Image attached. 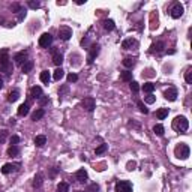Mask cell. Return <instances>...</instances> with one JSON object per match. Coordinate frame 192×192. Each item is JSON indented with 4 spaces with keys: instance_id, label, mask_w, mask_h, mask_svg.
Instances as JSON below:
<instances>
[{
    "instance_id": "obj_18",
    "label": "cell",
    "mask_w": 192,
    "mask_h": 192,
    "mask_svg": "<svg viewBox=\"0 0 192 192\" xmlns=\"http://www.w3.org/2000/svg\"><path fill=\"white\" fill-rule=\"evenodd\" d=\"M53 63L57 65V66H60V65L63 63V56H62L60 53H56V51H54V54H53Z\"/></svg>"
},
{
    "instance_id": "obj_31",
    "label": "cell",
    "mask_w": 192,
    "mask_h": 192,
    "mask_svg": "<svg viewBox=\"0 0 192 192\" xmlns=\"http://www.w3.org/2000/svg\"><path fill=\"white\" fill-rule=\"evenodd\" d=\"M120 78H122L123 81H132V72H129V71H123V72L120 74Z\"/></svg>"
},
{
    "instance_id": "obj_4",
    "label": "cell",
    "mask_w": 192,
    "mask_h": 192,
    "mask_svg": "<svg viewBox=\"0 0 192 192\" xmlns=\"http://www.w3.org/2000/svg\"><path fill=\"white\" fill-rule=\"evenodd\" d=\"M182 15H183V5H180V3L177 2V3H174L173 8H171V17H173L174 20H177V18H180Z\"/></svg>"
},
{
    "instance_id": "obj_46",
    "label": "cell",
    "mask_w": 192,
    "mask_h": 192,
    "mask_svg": "<svg viewBox=\"0 0 192 192\" xmlns=\"http://www.w3.org/2000/svg\"><path fill=\"white\" fill-rule=\"evenodd\" d=\"M24 18H26V11H21V12H20V17H18V20H20V21H23Z\"/></svg>"
},
{
    "instance_id": "obj_12",
    "label": "cell",
    "mask_w": 192,
    "mask_h": 192,
    "mask_svg": "<svg viewBox=\"0 0 192 192\" xmlns=\"http://www.w3.org/2000/svg\"><path fill=\"white\" fill-rule=\"evenodd\" d=\"M137 45H138V42L134 38H128L122 42V48H125V50H131L132 47H137Z\"/></svg>"
},
{
    "instance_id": "obj_50",
    "label": "cell",
    "mask_w": 192,
    "mask_h": 192,
    "mask_svg": "<svg viewBox=\"0 0 192 192\" xmlns=\"http://www.w3.org/2000/svg\"><path fill=\"white\" fill-rule=\"evenodd\" d=\"M77 192H86V191H77Z\"/></svg>"
},
{
    "instance_id": "obj_43",
    "label": "cell",
    "mask_w": 192,
    "mask_h": 192,
    "mask_svg": "<svg viewBox=\"0 0 192 192\" xmlns=\"http://www.w3.org/2000/svg\"><path fill=\"white\" fill-rule=\"evenodd\" d=\"M29 6H30L32 9H39V8H41V3H39V2H29Z\"/></svg>"
},
{
    "instance_id": "obj_9",
    "label": "cell",
    "mask_w": 192,
    "mask_h": 192,
    "mask_svg": "<svg viewBox=\"0 0 192 192\" xmlns=\"http://www.w3.org/2000/svg\"><path fill=\"white\" fill-rule=\"evenodd\" d=\"M14 60L17 65H24L27 62V51H20L14 56Z\"/></svg>"
},
{
    "instance_id": "obj_24",
    "label": "cell",
    "mask_w": 192,
    "mask_h": 192,
    "mask_svg": "<svg viewBox=\"0 0 192 192\" xmlns=\"http://www.w3.org/2000/svg\"><path fill=\"white\" fill-rule=\"evenodd\" d=\"M45 143H47V138H45V135H38V137L35 138V144H36V147H42Z\"/></svg>"
},
{
    "instance_id": "obj_5",
    "label": "cell",
    "mask_w": 192,
    "mask_h": 192,
    "mask_svg": "<svg viewBox=\"0 0 192 192\" xmlns=\"http://www.w3.org/2000/svg\"><path fill=\"white\" fill-rule=\"evenodd\" d=\"M99 51H101V47L98 44H93L90 47V53H89V57H87V63H93V60L98 57Z\"/></svg>"
},
{
    "instance_id": "obj_34",
    "label": "cell",
    "mask_w": 192,
    "mask_h": 192,
    "mask_svg": "<svg viewBox=\"0 0 192 192\" xmlns=\"http://www.w3.org/2000/svg\"><path fill=\"white\" fill-rule=\"evenodd\" d=\"M98 191H99V185H98V183H92V185L87 188L86 192H98Z\"/></svg>"
},
{
    "instance_id": "obj_21",
    "label": "cell",
    "mask_w": 192,
    "mask_h": 192,
    "mask_svg": "<svg viewBox=\"0 0 192 192\" xmlns=\"http://www.w3.org/2000/svg\"><path fill=\"white\" fill-rule=\"evenodd\" d=\"M102 24H104V29H105V30H108V32L114 30V27H116V24H114V21H113V20H105Z\"/></svg>"
},
{
    "instance_id": "obj_10",
    "label": "cell",
    "mask_w": 192,
    "mask_h": 192,
    "mask_svg": "<svg viewBox=\"0 0 192 192\" xmlns=\"http://www.w3.org/2000/svg\"><path fill=\"white\" fill-rule=\"evenodd\" d=\"M164 96H165V99H168V101H176L177 99V90L174 89V87H170L168 90H165L164 92Z\"/></svg>"
},
{
    "instance_id": "obj_41",
    "label": "cell",
    "mask_w": 192,
    "mask_h": 192,
    "mask_svg": "<svg viewBox=\"0 0 192 192\" xmlns=\"http://www.w3.org/2000/svg\"><path fill=\"white\" fill-rule=\"evenodd\" d=\"M11 9H12V12H21V11H23L21 6H20L18 3H14V5L11 6Z\"/></svg>"
},
{
    "instance_id": "obj_48",
    "label": "cell",
    "mask_w": 192,
    "mask_h": 192,
    "mask_svg": "<svg viewBox=\"0 0 192 192\" xmlns=\"http://www.w3.org/2000/svg\"><path fill=\"white\" fill-rule=\"evenodd\" d=\"M86 3V0H78L77 2V5H84Z\"/></svg>"
},
{
    "instance_id": "obj_8",
    "label": "cell",
    "mask_w": 192,
    "mask_h": 192,
    "mask_svg": "<svg viewBox=\"0 0 192 192\" xmlns=\"http://www.w3.org/2000/svg\"><path fill=\"white\" fill-rule=\"evenodd\" d=\"M72 36V30L69 29V27H62V29H59V38L62 39V41H69Z\"/></svg>"
},
{
    "instance_id": "obj_23",
    "label": "cell",
    "mask_w": 192,
    "mask_h": 192,
    "mask_svg": "<svg viewBox=\"0 0 192 192\" xmlns=\"http://www.w3.org/2000/svg\"><path fill=\"white\" fill-rule=\"evenodd\" d=\"M39 78H41V81H42V83L48 84V83H50V80H51V75H50V72H48V71H42Z\"/></svg>"
},
{
    "instance_id": "obj_6",
    "label": "cell",
    "mask_w": 192,
    "mask_h": 192,
    "mask_svg": "<svg viewBox=\"0 0 192 192\" xmlns=\"http://www.w3.org/2000/svg\"><path fill=\"white\" fill-rule=\"evenodd\" d=\"M81 105H83L84 110H87V111H93V110L96 108V101H95L93 98L89 96V98H84V99H83Z\"/></svg>"
},
{
    "instance_id": "obj_20",
    "label": "cell",
    "mask_w": 192,
    "mask_h": 192,
    "mask_svg": "<svg viewBox=\"0 0 192 192\" xmlns=\"http://www.w3.org/2000/svg\"><path fill=\"white\" fill-rule=\"evenodd\" d=\"M0 68H2V71H3L6 75H11V74H12V71H14V66H12V63H11V62H9V63H6V65H2Z\"/></svg>"
},
{
    "instance_id": "obj_47",
    "label": "cell",
    "mask_w": 192,
    "mask_h": 192,
    "mask_svg": "<svg viewBox=\"0 0 192 192\" xmlns=\"http://www.w3.org/2000/svg\"><path fill=\"white\" fill-rule=\"evenodd\" d=\"M134 167H135V162H129L128 164V170H134Z\"/></svg>"
},
{
    "instance_id": "obj_26",
    "label": "cell",
    "mask_w": 192,
    "mask_h": 192,
    "mask_svg": "<svg viewBox=\"0 0 192 192\" xmlns=\"http://www.w3.org/2000/svg\"><path fill=\"white\" fill-rule=\"evenodd\" d=\"M18 98H20V92H18V90H14V92H11V93L8 95V101H9V102H15Z\"/></svg>"
},
{
    "instance_id": "obj_37",
    "label": "cell",
    "mask_w": 192,
    "mask_h": 192,
    "mask_svg": "<svg viewBox=\"0 0 192 192\" xmlns=\"http://www.w3.org/2000/svg\"><path fill=\"white\" fill-rule=\"evenodd\" d=\"M131 90H132L134 93H138L140 86H138V83H137V81H131Z\"/></svg>"
},
{
    "instance_id": "obj_15",
    "label": "cell",
    "mask_w": 192,
    "mask_h": 192,
    "mask_svg": "<svg viewBox=\"0 0 192 192\" xmlns=\"http://www.w3.org/2000/svg\"><path fill=\"white\" fill-rule=\"evenodd\" d=\"M32 69H33V62L32 60H27L24 65H21V72L23 74H29Z\"/></svg>"
},
{
    "instance_id": "obj_3",
    "label": "cell",
    "mask_w": 192,
    "mask_h": 192,
    "mask_svg": "<svg viewBox=\"0 0 192 192\" xmlns=\"http://www.w3.org/2000/svg\"><path fill=\"white\" fill-rule=\"evenodd\" d=\"M116 192H132V185L126 180H120L116 183Z\"/></svg>"
},
{
    "instance_id": "obj_16",
    "label": "cell",
    "mask_w": 192,
    "mask_h": 192,
    "mask_svg": "<svg viewBox=\"0 0 192 192\" xmlns=\"http://www.w3.org/2000/svg\"><path fill=\"white\" fill-rule=\"evenodd\" d=\"M42 182H44V174L42 173H38L33 179V188H41L42 186Z\"/></svg>"
},
{
    "instance_id": "obj_38",
    "label": "cell",
    "mask_w": 192,
    "mask_h": 192,
    "mask_svg": "<svg viewBox=\"0 0 192 192\" xmlns=\"http://www.w3.org/2000/svg\"><path fill=\"white\" fill-rule=\"evenodd\" d=\"M9 143H11V146L18 144V143H20V137H18V135H12V137L9 138Z\"/></svg>"
},
{
    "instance_id": "obj_17",
    "label": "cell",
    "mask_w": 192,
    "mask_h": 192,
    "mask_svg": "<svg viewBox=\"0 0 192 192\" xmlns=\"http://www.w3.org/2000/svg\"><path fill=\"white\" fill-rule=\"evenodd\" d=\"M29 110H30L29 104H23V105H20V107H18V116H21V117L27 116L29 114Z\"/></svg>"
},
{
    "instance_id": "obj_30",
    "label": "cell",
    "mask_w": 192,
    "mask_h": 192,
    "mask_svg": "<svg viewBox=\"0 0 192 192\" xmlns=\"http://www.w3.org/2000/svg\"><path fill=\"white\" fill-rule=\"evenodd\" d=\"M153 132L156 134V135L162 137V135H164V132H165V129H164V126H162V125H155V126H153Z\"/></svg>"
},
{
    "instance_id": "obj_27",
    "label": "cell",
    "mask_w": 192,
    "mask_h": 192,
    "mask_svg": "<svg viewBox=\"0 0 192 192\" xmlns=\"http://www.w3.org/2000/svg\"><path fill=\"white\" fill-rule=\"evenodd\" d=\"M57 192H69V185L66 182H60L57 185Z\"/></svg>"
},
{
    "instance_id": "obj_22",
    "label": "cell",
    "mask_w": 192,
    "mask_h": 192,
    "mask_svg": "<svg viewBox=\"0 0 192 192\" xmlns=\"http://www.w3.org/2000/svg\"><path fill=\"white\" fill-rule=\"evenodd\" d=\"M63 77H65V71H63L62 68H57V69L54 71V75H53V78H54L56 81H60Z\"/></svg>"
},
{
    "instance_id": "obj_1",
    "label": "cell",
    "mask_w": 192,
    "mask_h": 192,
    "mask_svg": "<svg viewBox=\"0 0 192 192\" xmlns=\"http://www.w3.org/2000/svg\"><path fill=\"white\" fill-rule=\"evenodd\" d=\"M189 128V122L185 116H177L173 120V129H176L177 132H186Z\"/></svg>"
},
{
    "instance_id": "obj_45",
    "label": "cell",
    "mask_w": 192,
    "mask_h": 192,
    "mask_svg": "<svg viewBox=\"0 0 192 192\" xmlns=\"http://www.w3.org/2000/svg\"><path fill=\"white\" fill-rule=\"evenodd\" d=\"M47 102H48V98H47V96H41V98H39V104H41V105H45Z\"/></svg>"
},
{
    "instance_id": "obj_39",
    "label": "cell",
    "mask_w": 192,
    "mask_h": 192,
    "mask_svg": "<svg viewBox=\"0 0 192 192\" xmlns=\"http://www.w3.org/2000/svg\"><path fill=\"white\" fill-rule=\"evenodd\" d=\"M138 108H140V111H141V113H144V114H147V113H149V110L146 108V105H144L141 101L138 102Z\"/></svg>"
},
{
    "instance_id": "obj_7",
    "label": "cell",
    "mask_w": 192,
    "mask_h": 192,
    "mask_svg": "<svg viewBox=\"0 0 192 192\" xmlns=\"http://www.w3.org/2000/svg\"><path fill=\"white\" fill-rule=\"evenodd\" d=\"M51 44H53V36H51L50 33H44V35L39 38V45H41L42 48H48Z\"/></svg>"
},
{
    "instance_id": "obj_49",
    "label": "cell",
    "mask_w": 192,
    "mask_h": 192,
    "mask_svg": "<svg viewBox=\"0 0 192 192\" xmlns=\"http://www.w3.org/2000/svg\"><path fill=\"white\" fill-rule=\"evenodd\" d=\"M3 87V81H2V78H0V89Z\"/></svg>"
},
{
    "instance_id": "obj_42",
    "label": "cell",
    "mask_w": 192,
    "mask_h": 192,
    "mask_svg": "<svg viewBox=\"0 0 192 192\" xmlns=\"http://www.w3.org/2000/svg\"><path fill=\"white\" fill-rule=\"evenodd\" d=\"M77 80H78L77 74H69V75H68V81H69V83H75Z\"/></svg>"
},
{
    "instance_id": "obj_2",
    "label": "cell",
    "mask_w": 192,
    "mask_h": 192,
    "mask_svg": "<svg viewBox=\"0 0 192 192\" xmlns=\"http://www.w3.org/2000/svg\"><path fill=\"white\" fill-rule=\"evenodd\" d=\"M174 153H176V158H179V159H188L191 150H189V146H188V144L180 143V144L174 149Z\"/></svg>"
},
{
    "instance_id": "obj_13",
    "label": "cell",
    "mask_w": 192,
    "mask_h": 192,
    "mask_svg": "<svg viewBox=\"0 0 192 192\" xmlns=\"http://www.w3.org/2000/svg\"><path fill=\"white\" fill-rule=\"evenodd\" d=\"M75 177H77V180L80 183H86L87 182V171L84 170V168H81V170H78L77 173H75Z\"/></svg>"
},
{
    "instance_id": "obj_25",
    "label": "cell",
    "mask_w": 192,
    "mask_h": 192,
    "mask_svg": "<svg viewBox=\"0 0 192 192\" xmlns=\"http://www.w3.org/2000/svg\"><path fill=\"white\" fill-rule=\"evenodd\" d=\"M44 116H45V111H44L42 108H39V110H36V111L33 113V116H32V120H35V122H36V120H41Z\"/></svg>"
},
{
    "instance_id": "obj_40",
    "label": "cell",
    "mask_w": 192,
    "mask_h": 192,
    "mask_svg": "<svg viewBox=\"0 0 192 192\" xmlns=\"http://www.w3.org/2000/svg\"><path fill=\"white\" fill-rule=\"evenodd\" d=\"M6 137H8V131H0V144L2 143H5V140H6Z\"/></svg>"
},
{
    "instance_id": "obj_32",
    "label": "cell",
    "mask_w": 192,
    "mask_h": 192,
    "mask_svg": "<svg viewBox=\"0 0 192 192\" xmlns=\"http://www.w3.org/2000/svg\"><path fill=\"white\" fill-rule=\"evenodd\" d=\"M143 90H144L146 93H152L155 90V84L153 83H146V84L143 86Z\"/></svg>"
},
{
    "instance_id": "obj_19",
    "label": "cell",
    "mask_w": 192,
    "mask_h": 192,
    "mask_svg": "<svg viewBox=\"0 0 192 192\" xmlns=\"http://www.w3.org/2000/svg\"><path fill=\"white\" fill-rule=\"evenodd\" d=\"M168 113H170L168 108H159V110L156 111V117H158L159 120H164V119L168 116Z\"/></svg>"
},
{
    "instance_id": "obj_36",
    "label": "cell",
    "mask_w": 192,
    "mask_h": 192,
    "mask_svg": "<svg viewBox=\"0 0 192 192\" xmlns=\"http://www.w3.org/2000/svg\"><path fill=\"white\" fill-rule=\"evenodd\" d=\"M185 80H186V83H188V84H192V69H191V68H189V69L186 71Z\"/></svg>"
},
{
    "instance_id": "obj_14",
    "label": "cell",
    "mask_w": 192,
    "mask_h": 192,
    "mask_svg": "<svg viewBox=\"0 0 192 192\" xmlns=\"http://www.w3.org/2000/svg\"><path fill=\"white\" fill-rule=\"evenodd\" d=\"M30 96H32V98H35V99H39V98L42 96V89H41L39 86L32 87V90H30Z\"/></svg>"
},
{
    "instance_id": "obj_35",
    "label": "cell",
    "mask_w": 192,
    "mask_h": 192,
    "mask_svg": "<svg viewBox=\"0 0 192 192\" xmlns=\"http://www.w3.org/2000/svg\"><path fill=\"white\" fill-rule=\"evenodd\" d=\"M107 149H108V146H107V144H101L99 147H96V155H102Z\"/></svg>"
},
{
    "instance_id": "obj_11",
    "label": "cell",
    "mask_w": 192,
    "mask_h": 192,
    "mask_svg": "<svg viewBox=\"0 0 192 192\" xmlns=\"http://www.w3.org/2000/svg\"><path fill=\"white\" fill-rule=\"evenodd\" d=\"M18 168H20V164H5L2 167V173L3 174H9L12 171H17Z\"/></svg>"
},
{
    "instance_id": "obj_29",
    "label": "cell",
    "mask_w": 192,
    "mask_h": 192,
    "mask_svg": "<svg viewBox=\"0 0 192 192\" xmlns=\"http://www.w3.org/2000/svg\"><path fill=\"white\" fill-rule=\"evenodd\" d=\"M164 47H165L164 42H156L155 45H152V51H153V53H161V51L164 50Z\"/></svg>"
},
{
    "instance_id": "obj_33",
    "label": "cell",
    "mask_w": 192,
    "mask_h": 192,
    "mask_svg": "<svg viewBox=\"0 0 192 192\" xmlns=\"http://www.w3.org/2000/svg\"><path fill=\"white\" fill-rule=\"evenodd\" d=\"M18 153H20V150H18V147H15V146H11V147L8 149V155H9V156H17Z\"/></svg>"
},
{
    "instance_id": "obj_28",
    "label": "cell",
    "mask_w": 192,
    "mask_h": 192,
    "mask_svg": "<svg viewBox=\"0 0 192 192\" xmlns=\"http://www.w3.org/2000/svg\"><path fill=\"white\" fill-rule=\"evenodd\" d=\"M123 66H126V68H134V66H135V59L126 57V59L123 60Z\"/></svg>"
},
{
    "instance_id": "obj_44",
    "label": "cell",
    "mask_w": 192,
    "mask_h": 192,
    "mask_svg": "<svg viewBox=\"0 0 192 192\" xmlns=\"http://www.w3.org/2000/svg\"><path fill=\"white\" fill-rule=\"evenodd\" d=\"M147 104H153L155 101H156V98H155L153 95H149V96H146V99H144Z\"/></svg>"
}]
</instances>
